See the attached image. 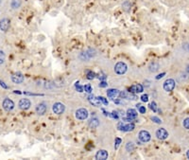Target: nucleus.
<instances>
[{
  "mask_svg": "<svg viewBox=\"0 0 189 160\" xmlns=\"http://www.w3.org/2000/svg\"><path fill=\"white\" fill-rule=\"evenodd\" d=\"M126 150H127V152H133L134 150L133 142H128V143L126 144Z\"/></svg>",
  "mask_w": 189,
  "mask_h": 160,
  "instance_id": "nucleus-23",
  "label": "nucleus"
},
{
  "mask_svg": "<svg viewBox=\"0 0 189 160\" xmlns=\"http://www.w3.org/2000/svg\"><path fill=\"white\" fill-rule=\"evenodd\" d=\"M95 77H96V74L94 72H92V71H88L87 72V79L93 80V79H95Z\"/></svg>",
  "mask_w": 189,
  "mask_h": 160,
  "instance_id": "nucleus-29",
  "label": "nucleus"
},
{
  "mask_svg": "<svg viewBox=\"0 0 189 160\" xmlns=\"http://www.w3.org/2000/svg\"><path fill=\"white\" fill-rule=\"evenodd\" d=\"M175 84L176 83L173 79H167L165 83H164V85H163L164 90L166 92H171L174 88H175Z\"/></svg>",
  "mask_w": 189,
  "mask_h": 160,
  "instance_id": "nucleus-4",
  "label": "nucleus"
},
{
  "mask_svg": "<svg viewBox=\"0 0 189 160\" xmlns=\"http://www.w3.org/2000/svg\"><path fill=\"white\" fill-rule=\"evenodd\" d=\"M88 111L85 108H80L76 111V118L80 120H84L88 118Z\"/></svg>",
  "mask_w": 189,
  "mask_h": 160,
  "instance_id": "nucleus-5",
  "label": "nucleus"
},
{
  "mask_svg": "<svg viewBox=\"0 0 189 160\" xmlns=\"http://www.w3.org/2000/svg\"><path fill=\"white\" fill-rule=\"evenodd\" d=\"M129 91L131 92V93H133V94L142 93V92L144 91V87H143V85H142V84H134V85H133V86L130 87Z\"/></svg>",
  "mask_w": 189,
  "mask_h": 160,
  "instance_id": "nucleus-13",
  "label": "nucleus"
},
{
  "mask_svg": "<svg viewBox=\"0 0 189 160\" xmlns=\"http://www.w3.org/2000/svg\"><path fill=\"white\" fill-rule=\"evenodd\" d=\"M141 101H143V102H148V96L147 95V94H144V95H142L141 96Z\"/></svg>",
  "mask_w": 189,
  "mask_h": 160,
  "instance_id": "nucleus-30",
  "label": "nucleus"
},
{
  "mask_svg": "<svg viewBox=\"0 0 189 160\" xmlns=\"http://www.w3.org/2000/svg\"><path fill=\"white\" fill-rule=\"evenodd\" d=\"M1 1H2V0H0V3H1Z\"/></svg>",
  "mask_w": 189,
  "mask_h": 160,
  "instance_id": "nucleus-43",
  "label": "nucleus"
},
{
  "mask_svg": "<svg viewBox=\"0 0 189 160\" xmlns=\"http://www.w3.org/2000/svg\"><path fill=\"white\" fill-rule=\"evenodd\" d=\"M183 125H184V127L185 128V129L189 130V118H186V119H184Z\"/></svg>",
  "mask_w": 189,
  "mask_h": 160,
  "instance_id": "nucleus-28",
  "label": "nucleus"
},
{
  "mask_svg": "<svg viewBox=\"0 0 189 160\" xmlns=\"http://www.w3.org/2000/svg\"><path fill=\"white\" fill-rule=\"evenodd\" d=\"M10 28V20L8 18H3L0 20V30L2 31H7Z\"/></svg>",
  "mask_w": 189,
  "mask_h": 160,
  "instance_id": "nucleus-14",
  "label": "nucleus"
},
{
  "mask_svg": "<svg viewBox=\"0 0 189 160\" xmlns=\"http://www.w3.org/2000/svg\"><path fill=\"white\" fill-rule=\"evenodd\" d=\"M119 97L120 98H122V99H133V101H135V99H137V96L133 94V93H131V92H126V91H121L120 93H119Z\"/></svg>",
  "mask_w": 189,
  "mask_h": 160,
  "instance_id": "nucleus-12",
  "label": "nucleus"
},
{
  "mask_svg": "<svg viewBox=\"0 0 189 160\" xmlns=\"http://www.w3.org/2000/svg\"><path fill=\"white\" fill-rule=\"evenodd\" d=\"M99 86H100V87H106V86H107V83H106V81H102L101 83H100V84H99Z\"/></svg>",
  "mask_w": 189,
  "mask_h": 160,
  "instance_id": "nucleus-39",
  "label": "nucleus"
},
{
  "mask_svg": "<svg viewBox=\"0 0 189 160\" xmlns=\"http://www.w3.org/2000/svg\"><path fill=\"white\" fill-rule=\"evenodd\" d=\"M88 101H90V103L94 106H100L101 105V101H99L98 98H95L93 95H91L90 97H88Z\"/></svg>",
  "mask_w": 189,
  "mask_h": 160,
  "instance_id": "nucleus-18",
  "label": "nucleus"
},
{
  "mask_svg": "<svg viewBox=\"0 0 189 160\" xmlns=\"http://www.w3.org/2000/svg\"><path fill=\"white\" fill-rule=\"evenodd\" d=\"M2 106H3V108L6 110V111L10 112V111H12V110H13V108H14V102L10 99L7 98V99H4V101H3Z\"/></svg>",
  "mask_w": 189,
  "mask_h": 160,
  "instance_id": "nucleus-8",
  "label": "nucleus"
},
{
  "mask_svg": "<svg viewBox=\"0 0 189 160\" xmlns=\"http://www.w3.org/2000/svg\"><path fill=\"white\" fill-rule=\"evenodd\" d=\"M186 72H187V73H189V65L186 66Z\"/></svg>",
  "mask_w": 189,
  "mask_h": 160,
  "instance_id": "nucleus-41",
  "label": "nucleus"
},
{
  "mask_svg": "<svg viewBox=\"0 0 189 160\" xmlns=\"http://www.w3.org/2000/svg\"><path fill=\"white\" fill-rule=\"evenodd\" d=\"M151 119L153 120V122H155V123H158V124H160L162 121H161V119H160L159 118H157V117H152L151 118Z\"/></svg>",
  "mask_w": 189,
  "mask_h": 160,
  "instance_id": "nucleus-34",
  "label": "nucleus"
},
{
  "mask_svg": "<svg viewBox=\"0 0 189 160\" xmlns=\"http://www.w3.org/2000/svg\"><path fill=\"white\" fill-rule=\"evenodd\" d=\"M119 93H120V91L117 89H109L107 91V96H108L109 99H115L117 97H119Z\"/></svg>",
  "mask_w": 189,
  "mask_h": 160,
  "instance_id": "nucleus-15",
  "label": "nucleus"
},
{
  "mask_svg": "<svg viewBox=\"0 0 189 160\" xmlns=\"http://www.w3.org/2000/svg\"><path fill=\"white\" fill-rule=\"evenodd\" d=\"M110 117H112L113 119H118V118H119V116L117 115V113L115 111H113V113L110 114Z\"/></svg>",
  "mask_w": 189,
  "mask_h": 160,
  "instance_id": "nucleus-32",
  "label": "nucleus"
},
{
  "mask_svg": "<svg viewBox=\"0 0 189 160\" xmlns=\"http://www.w3.org/2000/svg\"><path fill=\"white\" fill-rule=\"evenodd\" d=\"M159 68H160L159 63L156 62H152L149 63V66H148V70L151 71V72H156V71L159 70Z\"/></svg>",
  "mask_w": 189,
  "mask_h": 160,
  "instance_id": "nucleus-20",
  "label": "nucleus"
},
{
  "mask_svg": "<svg viewBox=\"0 0 189 160\" xmlns=\"http://www.w3.org/2000/svg\"><path fill=\"white\" fill-rule=\"evenodd\" d=\"M52 110L55 114H57V115H62V114L65 112V106L63 105L62 102H56V103H54V105H53Z\"/></svg>",
  "mask_w": 189,
  "mask_h": 160,
  "instance_id": "nucleus-7",
  "label": "nucleus"
},
{
  "mask_svg": "<svg viewBox=\"0 0 189 160\" xmlns=\"http://www.w3.org/2000/svg\"><path fill=\"white\" fill-rule=\"evenodd\" d=\"M138 138L139 140L142 141V142H148L149 140L151 139V136L148 131H140L138 134Z\"/></svg>",
  "mask_w": 189,
  "mask_h": 160,
  "instance_id": "nucleus-6",
  "label": "nucleus"
},
{
  "mask_svg": "<svg viewBox=\"0 0 189 160\" xmlns=\"http://www.w3.org/2000/svg\"><path fill=\"white\" fill-rule=\"evenodd\" d=\"M156 137L160 140H165L167 138V137H168V133H167V131L166 129H164V128H160V129L157 130Z\"/></svg>",
  "mask_w": 189,
  "mask_h": 160,
  "instance_id": "nucleus-9",
  "label": "nucleus"
},
{
  "mask_svg": "<svg viewBox=\"0 0 189 160\" xmlns=\"http://www.w3.org/2000/svg\"><path fill=\"white\" fill-rule=\"evenodd\" d=\"M45 112H46V105L45 103H39L36 106V113L39 116L45 115Z\"/></svg>",
  "mask_w": 189,
  "mask_h": 160,
  "instance_id": "nucleus-17",
  "label": "nucleus"
},
{
  "mask_svg": "<svg viewBox=\"0 0 189 160\" xmlns=\"http://www.w3.org/2000/svg\"><path fill=\"white\" fill-rule=\"evenodd\" d=\"M186 156H187V158L189 159V150H188V151L186 152Z\"/></svg>",
  "mask_w": 189,
  "mask_h": 160,
  "instance_id": "nucleus-42",
  "label": "nucleus"
},
{
  "mask_svg": "<svg viewBox=\"0 0 189 160\" xmlns=\"http://www.w3.org/2000/svg\"><path fill=\"white\" fill-rule=\"evenodd\" d=\"M75 86H76V89H77L78 92H83V89H84V88H83L82 86H80V85H78V83H77Z\"/></svg>",
  "mask_w": 189,
  "mask_h": 160,
  "instance_id": "nucleus-33",
  "label": "nucleus"
},
{
  "mask_svg": "<svg viewBox=\"0 0 189 160\" xmlns=\"http://www.w3.org/2000/svg\"><path fill=\"white\" fill-rule=\"evenodd\" d=\"M21 6V0H12L10 3V7L12 9H18Z\"/></svg>",
  "mask_w": 189,
  "mask_h": 160,
  "instance_id": "nucleus-22",
  "label": "nucleus"
},
{
  "mask_svg": "<svg viewBox=\"0 0 189 160\" xmlns=\"http://www.w3.org/2000/svg\"><path fill=\"white\" fill-rule=\"evenodd\" d=\"M0 85L3 87V88H5V89H8V85H7L4 81H0Z\"/></svg>",
  "mask_w": 189,
  "mask_h": 160,
  "instance_id": "nucleus-37",
  "label": "nucleus"
},
{
  "mask_svg": "<svg viewBox=\"0 0 189 160\" xmlns=\"http://www.w3.org/2000/svg\"><path fill=\"white\" fill-rule=\"evenodd\" d=\"M134 124L131 122H128L125 124L124 121H120L117 124V128L122 132H131V131L134 130Z\"/></svg>",
  "mask_w": 189,
  "mask_h": 160,
  "instance_id": "nucleus-1",
  "label": "nucleus"
},
{
  "mask_svg": "<svg viewBox=\"0 0 189 160\" xmlns=\"http://www.w3.org/2000/svg\"><path fill=\"white\" fill-rule=\"evenodd\" d=\"M107 158H108V152L105 150L98 151L96 154V159L98 160H106Z\"/></svg>",
  "mask_w": 189,
  "mask_h": 160,
  "instance_id": "nucleus-16",
  "label": "nucleus"
},
{
  "mask_svg": "<svg viewBox=\"0 0 189 160\" xmlns=\"http://www.w3.org/2000/svg\"><path fill=\"white\" fill-rule=\"evenodd\" d=\"M96 55V51H94L93 49H89L87 51H83L81 52L80 55H78V58L80 60H82L83 62H86L88 60H90L92 57H94Z\"/></svg>",
  "mask_w": 189,
  "mask_h": 160,
  "instance_id": "nucleus-3",
  "label": "nucleus"
},
{
  "mask_svg": "<svg viewBox=\"0 0 189 160\" xmlns=\"http://www.w3.org/2000/svg\"><path fill=\"white\" fill-rule=\"evenodd\" d=\"M123 121H125V122H133V119H131V118H123Z\"/></svg>",
  "mask_w": 189,
  "mask_h": 160,
  "instance_id": "nucleus-36",
  "label": "nucleus"
},
{
  "mask_svg": "<svg viewBox=\"0 0 189 160\" xmlns=\"http://www.w3.org/2000/svg\"><path fill=\"white\" fill-rule=\"evenodd\" d=\"M120 143H121V138H119V137L116 138V139H115V149L118 148L119 145H120Z\"/></svg>",
  "mask_w": 189,
  "mask_h": 160,
  "instance_id": "nucleus-35",
  "label": "nucleus"
},
{
  "mask_svg": "<svg viewBox=\"0 0 189 160\" xmlns=\"http://www.w3.org/2000/svg\"><path fill=\"white\" fill-rule=\"evenodd\" d=\"M31 102L28 99H21L18 102V107L22 110H27L30 107Z\"/></svg>",
  "mask_w": 189,
  "mask_h": 160,
  "instance_id": "nucleus-10",
  "label": "nucleus"
},
{
  "mask_svg": "<svg viewBox=\"0 0 189 160\" xmlns=\"http://www.w3.org/2000/svg\"><path fill=\"white\" fill-rule=\"evenodd\" d=\"M149 108H151L154 113H156L157 112V104H156V102L155 101H152L151 103L149 104Z\"/></svg>",
  "mask_w": 189,
  "mask_h": 160,
  "instance_id": "nucleus-27",
  "label": "nucleus"
},
{
  "mask_svg": "<svg viewBox=\"0 0 189 160\" xmlns=\"http://www.w3.org/2000/svg\"><path fill=\"white\" fill-rule=\"evenodd\" d=\"M5 60H6V55L4 51L0 50V65H3L5 63Z\"/></svg>",
  "mask_w": 189,
  "mask_h": 160,
  "instance_id": "nucleus-24",
  "label": "nucleus"
},
{
  "mask_svg": "<svg viewBox=\"0 0 189 160\" xmlns=\"http://www.w3.org/2000/svg\"><path fill=\"white\" fill-rule=\"evenodd\" d=\"M128 70V66L123 62H118L117 63H115V72L117 74V75H123L127 72Z\"/></svg>",
  "mask_w": 189,
  "mask_h": 160,
  "instance_id": "nucleus-2",
  "label": "nucleus"
},
{
  "mask_svg": "<svg viewBox=\"0 0 189 160\" xmlns=\"http://www.w3.org/2000/svg\"><path fill=\"white\" fill-rule=\"evenodd\" d=\"M98 99L101 101V103L105 104V105L108 104V101H107V99H106L105 98H103V97H98Z\"/></svg>",
  "mask_w": 189,
  "mask_h": 160,
  "instance_id": "nucleus-31",
  "label": "nucleus"
},
{
  "mask_svg": "<svg viewBox=\"0 0 189 160\" xmlns=\"http://www.w3.org/2000/svg\"><path fill=\"white\" fill-rule=\"evenodd\" d=\"M83 88H84V91L86 92V93H89V94L92 93V91H93L92 86H91V85L89 84V83H87L86 85H84V87H83Z\"/></svg>",
  "mask_w": 189,
  "mask_h": 160,
  "instance_id": "nucleus-26",
  "label": "nucleus"
},
{
  "mask_svg": "<svg viewBox=\"0 0 189 160\" xmlns=\"http://www.w3.org/2000/svg\"><path fill=\"white\" fill-rule=\"evenodd\" d=\"M165 75H166V73H161V74H159V75L156 77V80H160V79H161V78H163Z\"/></svg>",
  "mask_w": 189,
  "mask_h": 160,
  "instance_id": "nucleus-38",
  "label": "nucleus"
},
{
  "mask_svg": "<svg viewBox=\"0 0 189 160\" xmlns=\"http://www.w3.org/2000/svg\"><path fill=\"white\" fill-rule=\"evenodd\" d=\"M10 79H12V81H13L14 83L19 84V83H22L24 81V76L21 73L16 72V73L12 74V77H10Z\"/></svg>",
  "mask_w": 189,
  "mask_h": 160,
  "instance_id": "nucleus-11",
  "label": "nucleus"
},
{
  "mask_svg": "<svg viewBox=\"0 0 189 160\" xmlns=\"http://www.w3.org/2000/svg\"><path fill=\"white\" fill-rule=\"evenodd\" d=\"M138 116V113L135 109H128L127 110V117L128 118H131V119H136Z\"/></svg>",
  "mask_w": 189,
  "mask_h": 160,
  "instance_id": "nucleus-19",
  "label": "nucleus"
},
{
  "mask_svg": "<svg viewBox=\"0 0 189 160\" xmlns=\"http://www.w3.org/2000/svg\"><path fill=\"white\" fill-rule=\"evenodd\" d=\"M136 107H137V109L139 110V112H140V114H145V113H146V108H145V106H143L142 104L138 103V104L136 105Z\"/></svg>",
  "mask_w": 189,
  "mask_h": 160,
  "instance_id": "nucleus-25",
  "label": "nucleus"
},
{
  "mask_svg": "<svg viewBox=\"0 0 189 160\" xmlns=\"http://www.w3.org/2000/svg\"><path fill=\"white\" fill-rule=\"evenodd\" d=\"M184 48L185 49V50H187V51L189 52V44H186V45H185L184 47Z\"/></svg>",
  "mask_w": 189,
  "mask_h": 160,
  "instance_id": "nucleus-40",
  "label": "nucleus"
},
{
  "mask_svg": "<svg viewBox=\"0 0 189 160\" xmlns=\"http://www.w3.org/2000/svg\"><path fill=\"white\" fill-rule=\"evenodd\" d=\"M99 124V120L98 119H94L93 118L92 119H90V121H89V126L91 128H97Z\"/></svg>",
  "mask_w": 189,
  "mask_h": 160,
  "instance_id": "nucleus-21",
  "label": "nucleus"
}]
</instances>
